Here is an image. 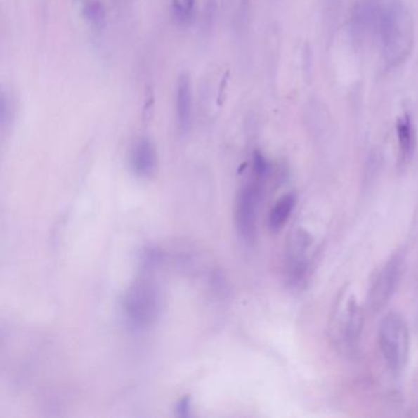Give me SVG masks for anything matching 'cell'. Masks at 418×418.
<instances>
[{
    "label": "cell",
    "mask_w": 418,
    "mask_h": 418,
    "mask_svg": "<svg viewBox=\"0 0 418 418\" xmlns=\"http://www.w3.org/2000/svg\"><path fill=\"white\" fill-rule=\"evenodd\" d=\"M380 34L385 62L396 67L409 58L414 42L412 16L403 4H391L381 13Z\"/></svg>",
    "instance_id": "cell-1"
},
{
    "label": "cell",
    "mask_w": 418,
    "mask_h": 418,
    "mask_svg": "<svg viewBox=\"0 0 418 418\" xmlns=\"http://www.w3.org/2000/svg\"><path fill=\"white\" fill-rule=\"evenodd\" d=\"M162 299L157 285L150 279H139L126 289L122 309L130 327L146 330L159 319Z\"/></svg>",
    "instance_id": "cell-2"
},
{
    "label": "cell",
    "mask_w": 418,
    "mask_h": 418,
    "mask_svg": "<svg viewBox=\"0 0 418 418\" xmlns=\"http://www.w3.org/2000/svg\"><path fill=\"white\" fill-rule=\"evenodd\" d=\"M363 314L353 296L344 294L337 302L330 320V337L339 351L351 353L360 344Z\"/></svg>",
    "instance_id": "cell-3"
},
{
    "label": "cell",
    "mask_w": 418,
    "mask_h": 418,
    "mask_svg": "<svg viewBox=\"0 0 418 418\" xmlns=\"http://www.w3.org/2000/svg\"><path fill=\"white\" fill-rule=\"evenodd\" d=\"M379 346L390 370L400 372L409 360L410 332L404 319L389 313L379 325Z\"/></svg>",
    "instance_id": "cell-4"
},
{
    "label": "cell",
    "mask_w": 418,
    "mask_h": 418,
    "mask_svg": "<svg viewBox=\"0 0 418 418\" xmlns=\"http://www.w3.org/2000/svg\"><path fill=\"white\" fill-rule=\"evenodd\" d=\"M259 181V178H256ZM258 181L249 182L240 189L235 207L237 231L244 240H252L256 230V218L261 200V187Z\"/></svg>",
    "instance_id": "cell-5"
},
{
    "label": "cell",
    "mask_w": 418,
    "mask_h": 418,
    "mask_svg": "<svg viewBox=\"0 0 418 418\" xmlns=\"http://www.w3.org/2000/svg\"><path fill=\"white\" fill-rule=\"evenodd\" d=\"M401 263L403 260L399 255H396L391 258L377 275L368 296L370 309L373 312L381 311L394 294L401 274Z\"/></svg>",
    "instance_id": "cell-6"
},
{
    "label": "cell",
    "mask_w": 418,
    "mask_h": 418,
    "mask_svg": "<svg viewBox=\"0 0 418 418\" xmlns=\"http://www.w3.org/2000/svg\"><path fill=\"white\" fill-rule=\"evenodd\" d=\"M311 245V237L308 233L299 230L289 237L286 258H285V271L291 284L299 285L307 271V250Z\"/></svg>",
    "instance_id": "cell-7"
},
{
    "label": "cell",
    "mask_w": 418,
    "mask_h": 418,
    "mask_svg": "<svg viewBox=\"0 0 418 418\" xmlns=\"http://www.w3.org/2000/svg\"><path fill=\"white\" fill-rule=\"evenodd\" d=\"M192 123V80L188 74L178 77L176 86V124L181 136L189 134Z\"/></svg>",
    "instance_id": "cell-8"
},
{
    "label": "cell",
    "mask_w": 418,
    "mask_h": 418,
    "mask_svg": "<svg viewBox=\"0 0 418 418\" xmlns=\"http://www.w3.org/2000/svg\"><path fill=\"white\" fill-rule=\"evenodd\" d=\"M130 169L140 178H149L157 167V152L155 145L148 138L136 140L129 154Z\"/></svg>",
    "instance_id": "cell-9"
},
{
    "label": "cell",
    "mask_w": 418,
    "mask_h": 418,
    "mask_svg": "<svg viewBox=\"0 0 418 418\" xmlns=\"http://www.w3.org/2000/svg\"><path fill=\"white\" fill-rule=\"evenodd\" d=\"M296 204H297V197L294 192L285 194L277 199V202H275L274 207L270 210L269 220H268L270 231L277 233L286 226V223L294 212Z\"/></svg>",
    "instance_id": "cell-10"
},
{
    "label": "cell",
    "mask_w": 418,
    "mask_h": 418,
    "mask_svg": "<svg viewBox=\"0 0 418 418\" xmlns=\"http://www.w3.org/2000/svg\"><path fill=\"white\" fill-rule=\"evenodd\" d=\"M396 129H398V136H399L400 149H401L404 157L407 159L414 152V128H412V123H411L409 115H405L403 118L398 120Z\"/></svg>",
    "instance_id": "cell-11"
},
{
    "label": "cell",
    "mask_w": 418,
    "mask_h": 418,
    "mask_svg": "<svg viewBox=\"0 0 418 418\" xmlns=\"http://www.w3.org/2000/svg\"><path fill=\"white\" fill-rule=\"evenodd\" d=\"M82 15L93 29L102 30L106 25V9L101 0H85Z\"/></svg>",
    "instance_id": "cell-12"
},
{
    "label": "cell",
    "mask_w": 418,
    "mask_h": 418,
    "mask_svg": "<svg viewBox=\"0 0 418 418\" xmlns=\"http://www.w3.org/2000/svg\"><path fill=\"white\" fill-rule=\"evenodd\" d=\"M195 9V0H172L174 19L181 24H187L192 20Z\"/></svg>",
    "instance_id": "cell-13"
},
{
    "label": "cell",
    "mask_w": 418,
    "mask_h": 418,
    "mask_svg": "<svg viewBox=\"0 0 418 418\" xmlns=\"http://www.w3.org/2000/svg\"><path fill=\"white\" fill-rule=\"evenodd\" d=\"M190 407H192L190 398L189 396H183L182 399L179 400L177 405H176V414L178 417H189L190 416Z\"/></svg>",
    "instance_id": "cell-14"
}]
</instances>
